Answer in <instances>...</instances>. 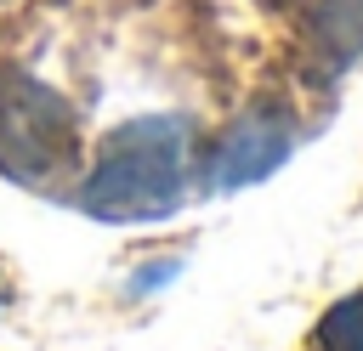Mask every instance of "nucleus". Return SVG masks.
<instances>
[{"label":"nucleus","mask_w":363,"mask_h":351,"mask_svg":"<svg viewBox=\"0 0 363 351\" xmlns=\"http://www.w3.org/2000/svg\"><path fill=\"white\" fill-rule=\"evenodd\" d=\"M187 119L147 113L125 119L96 142V159L74 192V204L108 226H153L170 221L187 198Z\"/></svg>","instance_id":"f257e3e1"},{"label":"nucleus","mask_w":363,"mask_h":351,"mask_svg":"<svg viewBox=\"0 0 363 351\" xmlns=\"http://www.w3.org/2000/svg\"><path fill=\"white\" fill-rule=\"evenodd\" d=\"M79 159V119L74 108L28 79L23 68H0V176L11 181H51Z\"/></svg>","instance_id":"f03ea898"},{"label":"nucleus","mask_w":363,"mask_h":351,"mask_svg":"<svg viewBox=\"0 0 363 351\" xmlns=\"http://www.w3.org/2000/svg\"><path fill=\"white\" fill-rule=\"evenodd\" d=\"M289 153H295V119H289L278 102H255V108H244V113L221 130V142H216V153H210V164H204V187H210V192L255 187V181H267Z\"/></svg>","instance_id":"7ed1b4c3"},{"label":"nucleus","mask_w":363,"mask_h":351,"mask_svg":"<svg viewBox=\"0 0 363 351\" xmlns=\"http://www.w3.org/2000/svg\"><path fill=\"white\" fill-rule=\"evenodd\" d=\"M312 40L329 62H357L363 57V0H318L312 6Z\"/></svg>","instance_id":"20e7f679"},{"label":"nucleus","mask_w":363,"mask_h":351,"mask_svg":"<svg viewBox=\"0 0 363 351\" xmlns=\"http://www.w3.org/2000/svg\"><path fill=\"white\" fill-rule=\"evenodd\" d=\"M306 351H363V289L340 294L306 334Z\"/></svg>","instance_id":"39448f33"},{"label":"nucleus","mask_w":363,"mask_h":351,"mask_svg":"<svg viewBox=\"0 0 363 351\" xmlns=\"http://www.w3.org/2000/svg\"><path fill=\"white\" fill-rule=\"evenodd\" d=\"M170 277H182V255H164V260H147V266H136V272H130V294L142 300V294L164 289Z\"/></svg>","instance_id":"423d86ee"},{"label":"nucleus","mask_w":363,"mask_h":351,"mask_svg":"<svg viewBox=\"0 0 363 351\" xmlns=\"http://www.w3.org/2000/svg\"><path fill=\"white\" fill-rule=\"evenodd\" d=\"M0 306H6V289H0Z\"/></svg>","instance_id":"0eeeda50"}]
</instances>
